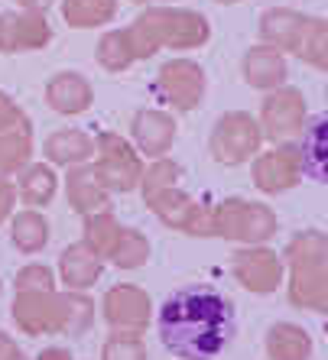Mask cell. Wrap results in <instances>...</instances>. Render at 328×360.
<instances>
[{"mask_svg":"<svg viewBox=\"0 0 328 360\" xmlns=\"http://www.w3.org/2000/svg\"><path fill=\"white\" fill-rule=\"evenodd\" d=\"M237 315L227 295L211 285H185L160 305V338L182 360H211L234 338Z\"/></svg>","mask_w":328,"mask_h":360,"instance_id":"obj_1","label":"cell"},{"mask_svg":"<svg viewBox=\"0 0 328 360\" xmlns=\"http://www.w3.org/2000/svg\"><path fill=\"white\" fill-rule=\"evenodd\" d=\"M305 172L315 182H325V117L315 120L305 136Z\"/></svg>","mask_w":328,"mask_h":360,"instance_id":"obj_2","label":"cell"}]
</instances>
